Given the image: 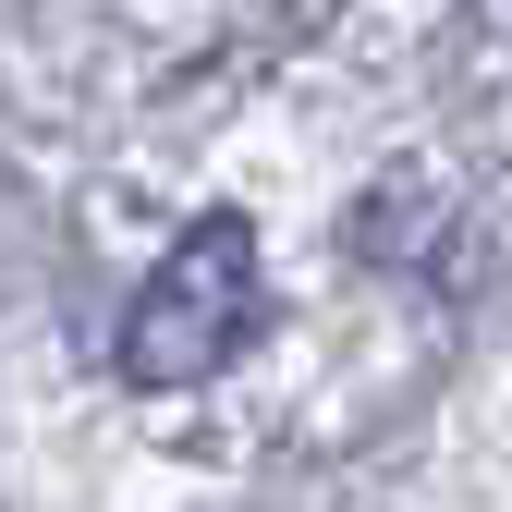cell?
I'll return each instance as SVG.
<instances>
[{"instance_id": "cell-1", "label": "cell", "mask_w": 512, "mask_h": 512, "mask_svg": "<svg viewBox=\"0 0 512 512\" xmlns=\"http://www.w3.org/2000/svg\"><path fill=\"white\" fill-rule=\"evenodd\" d=\"M256 317H269L256 220L208 208V220H183V244L147 269V293L122 305V378H135V391H183V378H208V366H232L256 342Z\"/></svg>"}]
</instances>
